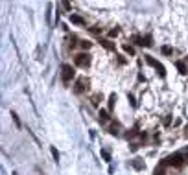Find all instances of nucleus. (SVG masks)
<instances>
[{"label": "nucleus", "instance_id": "obj_7", "mask_svg": "<svg viewBox=\"0 0 188 175\" xmlns=\"http://www.w3.org/2000/svg\"><path fill=\"white\" fill-rule=\"evenodd\" d=\"M100 44L105 48V50H109V52H113V50H114V44L111 43L109 39H102V41H100Z\"/></svg>", "mask_w": 188, "mask_h": 175}, {"label": "nucleus", "instance_id": "obj_6", "mask_svg": "<svg viewBox=\"0 0 188 175\" xmlns=\"http://www.w3.org/2000/svg\"><path fill=\"white\" fill-rule=\"evenodd\" d=\"M131 166L135 168V170H138V171H142V170H146V162L140 159V157H137V159H133L131 160Z\"/></svg>", "mask_w": 188, "mask_h": 175}, {"label": "nucleus", "instance_id": "obj_16", "mask_svg": "<svg viewBox=\"0 0 188 175\" xmlns=\"http://www.w3.org/2000/svg\"><path fill=\"white\" fill-rule=\"evenodd\" d=\"M100 100H102V94H94L92 98H90V103H92V105H98Z\"/></svg>", "mask_w": 188, "mask_h": 175}, {"label": "nucleus", "instance_id": "obj_18", "mask_svg": "<svg viewBox=\"0 0 188 175\" xmlns=\"http://www.w3.org/2000/svg\"><path fill=\"white\" fill-rule=\"evenodd\" d=\"M79 46L83 48V50H89V48L92 46V43H89V41H81V43H79Z\"/></svg>", "mask_w": 188, "mask_h": 175}, {"label": "nucleus", "instance_id": "obj_21", "mask_svg": "<svg viewBox=\"0 0 188 175\" xmlns=\"http://www.w3.org/2000/svg\"><path fill=\"white\" fill-rule=\"evenodd\" d=\"M118 33H120V30H118V28H114V30H111V31H109V37H116Z\"/></svg>", "mask_w": 188, "mask_h": 175}, {"label": "nucleus", "instance_id": "obj_12", "mask_svg": "<svg viewBox=\"0 0 188 175\" xmlns=\"http://www.w3.org/2000/svg\"><path fill=\"white\" fill-rule=\"evenodd\" d=\"M175 66L179 68V72H181V74H186V72H188V70H186V65H184L183 61H175Z\"/></svg>", "mask_w": 188, "mask_h": 175}, {"label": "nucleus", "instance_id": "obj_19", "mask_svg": "<svg viewBox=\"0 0 188 175\" xmlns=\"http://www.w3.org/2000/svg\"><path fill=\"white\" fill-rule=\"evenodd\" d=\"M102 157H103V159H105L107 162H109V160H111V153H109L107 149H102Z\"/></svg>", "mask_w": 188, "mask_h": 175}, {"label": "nucleus", "instance_id": "obj_22", "mask_svg": "<svg viewBox=\"0 0 188 175\" xmlns=\"http://www.w3.org/2000/svg\"><path fill=\"white\" fill-rule=\"evenodd\" d=\"M11 116H13V122L17 124V127H20V120H19V116H17L15 113H11Z\"/></svg>", "mask_w": 188, "mask_h": 175}, {"label": "nucleus", "instance_id": "obj_11", "mask_svg": "<svg viewBox=\"0 0 188 175\" xmlns=\"http://www.w3.org/2000/svg\"><path fill=\"white\" fill-rule=\"evenodd\" d=\"M98 116H100V122H103V124L111 120V118H109V113H107V111H103V109L100 111V114H98Z\"/></svg>", "mask_w": 188, "mask_h": 175}, {"label": "nucleus", "instance_id": "obj_10", "mask_svg": "<svg viewBox=\"0 0 188 175\" xmlns=\"http://www.w3.org/2000/svg\"><path fill=\"white\" fill-rule=\"evenodd\" d=\"M166 166H168V164H166L164 160H162V162L155 168V175H164V173H166Z\"/></svg>", "mask_w": 188, "mask_h": 175}, {"label": "nucleus", "instance_id": "obj_9", "mask_svg": "<svg viewBox=\"0 0 188 175\" xmlns=\"http://www.w3.org/2000/svg\"><path fill=\"white\" fill-rule=\"evenodd\" d=\"M109 133H111V135H118V133H120V124H118V122H111Z\"/></svg>", "mask_w": 188, "mask_h": 175}, {"label": "nucleus", "instance_id": "obj_17", "mask_svg": "<svg viewBox=\"0 0 188 175\" xmlns=\"http://www.w3.org/2000/svg\"><path fill=\"white\" fill-rule=\"evenodd\" d=\"M50 153H52V157H54V160H55V162H57V160H59V151H57V149H55L54 146H52V148H50Z\"/></svg>", "mask_w": 188, "mask_h": 175}, {"label": "nucleus", "instance_id": "obj_15", "mask_svg": "<svg viewBox=\"0 0 188 175\" xmlns=\"http://www.w3.org/2000/svg\"><path fill=\"white\" fill-rule=\"evenodd\" d=\"M153 43H151V37H149V35H144V37H142V46H151Z\"/></svg>", "mask_w": 188, "mask_h": 175}, {"label": "nucleus", "instance_id": "obj_1", "mask_svg": "<svg viewBox=\"0 0 188 175\" xmlns=\"http://www.w3.org/2000/svg\"><path fill=\"white\" fill-rule=\"evenodd\" d=\"M74 76H76L74 66H72V65H66V63H65V65L61 66V78H63V83H65V85H68Z\"/></svg>", "mask_w": 188, "mask_h": 175}, {"label": "nucleus", "instance_id": "obj_29", "mask_svg": "<svg viewBox=\"0 0 188 175\" xmlns=\"http://www.w3.org/2000/svg\"><path fill=\"white\" fill-rule=\"evenodd\" d=\"M13 175H19V173H15V171H13Z\"/></svg>", "mask_w": 188, "mask_h": 175}, {"label": "nucleus", "instance_id": "obj_3", "mask_svg": "<svg viewBox=\"0 0 188 175\" xmlns=\"http://www.w3.org/2000/svg\"><path fill=\"white\" fill-rule=\"evenodd\" d=\"M146 63H148L149 66L155 68V70H157V74L161 76V78H164V76H166V68H164V65H161V63H159L155 57H151V55H146Z\"/></svg>", "mask_w": 188, "mask_h": 175}, {"label": "nucleus", "instance_id": "obj_5", "mask_svg": "<svg viewBox=\"0 0 188 175\" xmlns=\"http://www.w3.org/2000/svg\"><path fill=\"white\" fill-rule=\"evenodd\" d=\"M87 89H89V79H87V78H79L78 81H76V87H74V90H76L78 94L85 92Z\"/></svg>", "mask_w": 188, "mask_h": 175}, {"label": "nucleus", "instance_id": "obj_14", "mask_svg": "<svg viewBox=\"0 0 188 175\" xmlns=\"http://www.w3.org/2000/svg\"><path fill=\"white\" fill-rule=\"evenodd\" d=\"M114 101H116V94H111L109 96V111L114 109Z\"/></svg>", "mask_w": 188, "mask_h": 175}, {"label": "nucleus", "instance_id": "obj_2", "mask_svg": "<svg viewBox=\"0 0 188 175\" xmlns=\"http://www.w3.org/2000/svg\"><path fill=\"white\" fill-rule=\"evenodd\" d=\"M164 162L168 166H183L186 162V157H184V153H173V155H170Z\"/></svg>", "mask_w": 188, "mask_h": 175}, {"label": "nucleus", "instance_id": "obj_23", "mask_svg": "<svg viewBox=\"0 0 188 175\" xmlns=\"http://www.w3.org/2000/svg\"><path fill=\"white\" fill-rule=\"evenodd\" d=\"M127 100H129V103H131V107H137V101H135V98L131 96V94L127 96Z\"/></svg>", "mask_w": 188, "mask_h": 175}, {"label": "nucleus", "instance_id": "obj_25", "mask_svg": "<svg viewBox=\"0 0 188 175\" xmlns=\"http://www.w3.org/2000/svg\"><path fill=\"white\" fill-rule=\"evenodd\" d=\"M129 149H131V151H137V149H138V144H131Z\"/></svg>", "mask_w": 188, "mask_h": 175}, {"label": "nucleus", "instance_id": "obj_8", "mask_svg": "<svg viewBox=\"0 0 188 175\" xmlns=\"http://www.w3.org/2000/svg\"><path fill=\"white\" fill-rule=\"evenodd\" d=\"M70 22L72 24H78V26H85V20H83L79 15H70Z\"/></svg>", "mask_w": 188, "mask_h": 175}, {"label": "nucleus", "instance_id": "obj_26", "mask_svg": "<svg viewBox=\"0 0 188 175\" xmlns=\"http://www.w3.org/2000/svg\"><path fill=\"white\" fill-rule=\"evenodd\" d=\"M76 43H78V39L72 37V41H70V48H74V46H76Z\"/></svg>", "mask_w": 188, "mask_h": 175}, {"label": "nucleus", "instance_id": "obj_13", "mask_svg": "<svg viewBox=\"0 0 188 175\" xmlns=\"http://www.w3.org/2000/svg\"><path fill=\"white\" fill-rule=\"evenodd\" d=\"M122 48H124V52H125V54H129V55H135V48H133V46H129V44H124Z\"/></svg>", "mask_w": 188, "mask_h": 175}, {"label": "nucleus", "instance_id": "obj_28", "mask_svg": "<svg viewBox=\"0 0 188 175\" xmlns=\"http://www.w3.org/2000/svg\"><path fill=\"white\" fill-rule=\"evenodd\" d=\"M186 136H188V125H186Z\"/></svg>", "mask_w": 188, "mask_h": 175}, {"label": "nucleus", "instance_id": "obj_24", "mask_svg": "<svg viewBox=\"0 0 188 175\" xmlns=\"http://www.w3.org/2000/svg\"><path fill=\"white\" fill-rule=\"evenodd\" d=\"M170 124H172V116L168 114V116H164V125H166V127H168Z\"/></svg>", "mask_w": 188, "mask_h": 175}, {"label": "nucleus", "instance_id": "obj_27", "mask_svg": "<svg viewBox=\"0 0 188 175\" xmlns=\"http://www.w3.org/2000/svg\"><path fill=\"white\" fill-rule=\"evenodd\" d=\"M63 4H65V8H66V9L70 8V2H68V0H63Z\"/></svg>", "mask_w": 188, "mask_h": 175}, {"label": "nucleus", "instance_id": "obj_20", "mask_svg": "<svg viewBox=\"0 0 188 175\" xmlns=\"http://www.w3.org/2000/svg\"><path fill=\"white\" fill-rule=\"evenodd\" d=\"M162 54H164V55H172V54H173V50H172L170 46H164V48H162Z\"/></svg>", "mask_w": 188, "mask_h": 175}, {"label": "nucleus", "instance_id": "obj_4", "mask_svg": "<svg viewBox=\"0 0 188 175\" xmlns=\"http://www.w3.org/2000/svg\"><path fill=\"white\" fill-rule=\"evenodd\" d=\"M74 63L81 68H87V66H90V55L89 54H78L74 57Z\"/></svg>", "mask_w": 188, "mask_h": 175}]
</instances>
